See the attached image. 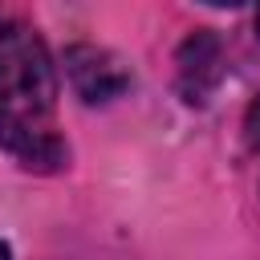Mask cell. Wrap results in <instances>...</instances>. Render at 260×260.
<instances>
[{"label":"cell","instance_id":"6da1fadb","mask_svg":"<svg viewBox=\"0 0 260 260\" xmlns=\"http://www.w3.org/2000/svg\"><path fill=\"white\" fill-rule=\"evenodd\" d=\"M0 146L28 171H61L69 158L57 126V65L24 20L0 24Z\"/></svg>","mask_w":260,"mask_h":260},{"label":"cell","instance_id":"7a4b0ae2","mask_svg":"<svg viewBox=\"0 0 260 260\" xmlns=\"http://www.w3.org/2000/svg\"><path fill=\"white\" fill-rule=\"evenodd\" d=\"M65 77L85 106H106L130 89V65L114 49H102V45H69Z\"/></svg>","mask_w":260,"mask_h":260},{"label":"cell","instance_id":"3957f363","mask_svg":"<svg viewBox=\"0 0 260 260\" xmlns=\"http://www.w3.org/2000/svg\"><path fill=\"white\" fill-rule=\"evenodd\" d=\"M223 65V53H219V41L211 32H195L183 41L179 49V85L187 93V102H203L207 89L219 81V69Z\"/></svg>","mask_w":260,"mask_h":260},{"label":"cell","instance_id":"277c9868","mask_svg":"<svg viewBox=\"0 0 260 260\" xmlns=\"http://www.w3.org/2000/svg\"><path fill=\"white\" fill-rule=\"evenodd\" d=\"M244 134H248V146L252 150H260V98L248 106V114H244Z\"/></svg>","mask_w":260,"mask_h":260},{"label":"cell","instance_id":"5b68a950","mask_svg":"<svg viewBox=\"0 0 260 260\" xmlns=\"http://www.w3.org/2000/svg\"><path fill=\"white\" fill-rule=\"evenodd\" d=\"M0 260H12V248H8L4 240H0Z\"/></svg>","mask_w":260,"mask_h":260},{"label":"cell","instance_id":"8992f818","mask_svg":"<svg viewBox=\"0 0 260 260\" xmlns=\"http://www.w3.org/2000/svg\"><path fill=\"white\" fill-rule=\"evenodd\" d=\"M256 32H260V12H256Z\"/></svg>","mask_w":260,"mask_h":260}]
</instances>
